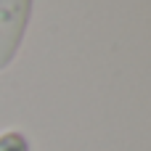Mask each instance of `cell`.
<instances>
[{"instance_id":"1","label":"cell","mask_w":151,"mask_h":151,"mask_svg":"<svg viewBox=\"0 0 151 151\" xmlns=\"http://www.w3.org/2000/svg\"><path fill=\"white\" fill-rule=\"evenodd\" d=\"M35 0H0V72H5L29 29Z\"/></svg>"},{"instance_id":"2","label":"cell","mask_w":151,"mask_h":151,"mask_svg":"<svg viewBox=\"0 0 151 151\" xmlns=\"http://www.w3.org/2000/svg\"><path fill=\"white\" fill-rule=\"evenodd\" d=\"M0 151H32V146L21 130H3L0 133Z\"/></svg>"}]
</instances>
